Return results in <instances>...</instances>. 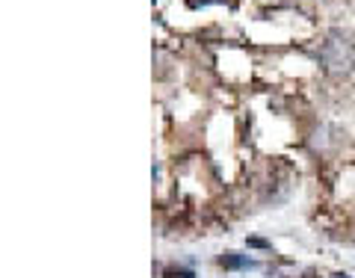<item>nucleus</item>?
<instances>
[{"label": "nucleus", "mask_w": 355, "mask_h": 278, "mask_svg": "<svg viewBox=\"0 0 355 278\" xmlns=\"http://www.w3.org/2000/svg\"><path fill=\"white\" fill-rule=\"evenodd\" d=\"M320 63L329 75H349L355 71V45L340 36H329L320 48Z\"/></svg>", "instance_id": "nucleus-1"}, {"label": "nucleus", "mask_w": 355, "mask_h": 278, "mask_svg": "<svg viewBox=\"0 0 355 278\" xmlns=\"http://www.w3.org/2000/svg\"><path fill=\"white\" fill-rule=\"evenodd\" d=\"M222 264L225 266H234V270H237V266H249V257H225Z\"/></svg>", "instance_id": "nucleus-2"}]
</instances>
